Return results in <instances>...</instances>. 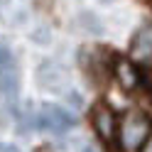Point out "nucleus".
<instances>
[{"label": "nucleus", "instance_id": "f257e3e1", "mask_svg": "<svg viewBox=\"0 0 152 152\" xmlns=\"http://www.w3.org/2000/svg\"><path fill=\"white\" fill-rule=\"evenodd\" d=\"M150 135V120L142 113H128L118 125V147L123 152H140Z\"/></svg>", "mask_w": 152, "mask_h": 152}, {"label": "nucleus", "instance_id": "f03ea898", "mask_svg": "<svg viewBox=\"0 0 152 152\" xmlns=\"http://www.w3.org/2000/svg\"><path fill=\"white\" fill-rule=\"evenodd\" d=\"M76 125V118L66 108L56 106V103H44L37 115V128L49 130V132H66Z\"/></svg>", "mask_w": 152, "mask_h": 152}, {"label": "nucleus", "instance_id": "7ed1b4c3", "mask_svg": "<svg viewBox=\"0 0 152 152\" xmlns=\"http://www.w3.org/2000/svg\"><path fill=\"white\" fill-rule=\"evenodd\" d=\"M93 128H96L98 137L106 145H110L113 140H118V120L113 115V110L108 106H103V103L93 108Z\"/></svg>", "mask_w": 152, "mask_h": 152}, {"label": "nucleus", "instance_id": "20e7f679", "mask_svg": "<svg viewBox=\"0 0 152 152\" xmlns=\"http://www.w3.org/2000/svg\"><path fill=\"white\" fill-rule=\"evenodd\" d=\"M37 81H39V86L47 88V91H59L61 83H64V71L54 61H42L39 71H37Z\"/></svg>", "mask_w": 152, "mask_h": 152}, {"label": "nucleus", "instance_id": "39448f33", "mask_svg": "<svg viewBox=\"0 0 152 152\" xmlns=\"http://www.w3.org/2000/svg\"><path fill=\"white\" fill-rule=\"evenodd\" d=\"M130 56H132V59H137V61H145V59L152 56V22L145 25L135 34L132 47H130Z\"/></svg>", "mask_w": 152, "mask_h": 152}, {"label": "nucleus", "instance_id": "423d86ee", "mask_svg": "<svg viewBox=\"0 0 152 152\" xmlns=\"http://www.w3.org/2000/svg\"><path fill=\"white\" fill-rule=\"evenodd\" d=\"M27 5L30 0H5L3 3V20L7 25H20L27 20Z\"/></svg>", "mask_w": 152, "mask_h": 152}, {"label": "nucleus", "instance_id": "0eeeda50", "mask_svg": "<svg viewBox=\"0 0 152 152\" xmlns=\"http://www.w3.org/2000/svg\"><path fill=\"white\" fill-rule=\"evenodd\" d=\"M115 76H118V81H120L125 88H135L137 81H140L135 66L128 64V61H118V64H115Z\"/></svg>", "mask_w": 152, "mask_h": 152}, {"label": "nucleus", "instance_id": "6e6552de", "mask_svg": "<svg viewBox=\"0 0 152 152\" xmlns=\"http://www.w3.org/2000/svg\"><path fill=\"white\" fill-rule=\"evenodd\" d=\"M7 69H15V59L7 47H0V71H7Z\"/></svg>", "mask_w": 152, "mask_h": 152}, {"label": "nucleus", "instance_id": "1a4fd4ad", "mask_svg": "<svg viewBox=\"0 0 152 152\" xmlns=\"http://www.w3.org/2000/svg\"><path fill=\"white\" fill-rule=\"evenodd\" d=\"M140 152H152V135H150V140L145 142V147H142Z\"/></svg>", "mask_w": 152, "mask_h": 152}, {"label": "nucleus", "instance_id": "9d476101", "mask_svg": "<svg viewBox=\"0 0 152 152\" xmlns=\"http://www.w3.org/2000/svg\"><path fill=\"white\" fill-rule=\"evenodd\" d=\"M0 152H17L12 145H0Z\"/></svg>", "mask_w": 152, "mask_h": 152}, {"label": "nucleus", "instance_id": "9b49d317", "mask_svg": "<svg viewBox=\"0 0 152 152\" xmlns=\"http://www.w3.org/2000/svg\"><path fill=\"white\" fill-rule=\"evenodd\" d=\"M81 152H96V150H91V147H83V150H81Z\"/></svg>", "mask_w": 152, "mask_h": 152}, {"label": "nucleus", "instance_id": "f8f14e48", "mask_svg": "<svg viewBox=\"0 0 152 152\" xmlns=\"http://www.w3.org/2000/svg\"><path fill=\"white\" fill-rule=\"evenodd\" d=\"M101 3H113V0H101Z\"/></svg>", "mask_w": 152, "mask_h": 152}, {"label": "nucleus", "instance_id": "ddd939ff", "mask_svg": "<svg viewBox=\"0 0 152 152\" xmlns=\"http://www.w3.org/2000/svg\"><path fill=\"white\" fill-rule=\"evenodd\" d=\"M150 81H152V69H150Z\"/></svg>", "mask_w": 152, "mask_h": 152}]
</instances>
